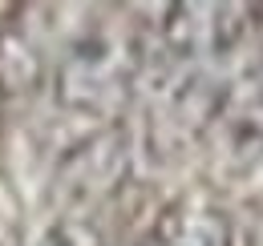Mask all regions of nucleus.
Wrapping results in <instances>:
<instances>
[{
    "label": "nucleus",
    "mask_w": 263,
    "mask_h": 246,
    "mask_svg": "<svg viewBox=\"0 0 263 246\" xmlns=\"http://www.w3.org/2000/svg\"><path fill=\"white\" fill-rule=\"evenodd\" d=\"M138 77H142V40L134 36V29L93 25L65 49L53 85L61 105L89 117H109L126 105Z\"/></svg>",
    "instance_id": "f257e3e1"
},
{
    "label": "nucleus",
    "mask_w": 263,
    "mask_h": 246,
    "mask_svg": "<svg viewBox=\"0 0 263 246\" xmlns=\"http://www.w3.org/2000/svg\"><path fill=\"white\" fill-rule=\"evenodd\" d=\"M247 4H215V0H186V4H166L158 16V40L174 61H215L227 57L243 40L251 25Z\"/></svg>",
    "instance_id": "f03ea898"
},
{
    "label": "nucleus",
    "mask_w": 263,
    "mask_h": 246,
    "mask_svg": "<svg viewBox=\"0 0 263 246\" xmlns=\"http://www.w3.org/2000/svg\"><path fill=\"white\" fill-rule=\"evenodd\" d=\"M211 129L231 157H239V161L263 157V65L243 69L215 97Z\"/></svg>",
    "instance_id": "7ed1b4c3"
},
{
    "label": "nucleus",
    "mask_w": 263,
    "mask_h": 246,
    "mask_svg": "<svg viewBox=\"0 0 263 246\" xmlns=\"http://www.w3.org/2000/svg\"><path fill=\"white\" fill-rule=\"evenodd\" d=\"M122 174H126V137L114 129L73 150V157L61 166V194L77 202H93L101 194H109Z\"/></svg>",
    "instance_id": "20e7f679"
},
{
    "label": "nucleus",
    "mask_w": 263,
    "mask_h": 246,
    "mask_svg": "<svg viewBox=\"0 0 263 246\" xmlns=\"http://www.w3.org/2000/svg\"><path fill=\"white\" fill-rule=\"evenodd\" d=\"M138 246H231V222L223 210L198 198H182L154 218Z\"/></svg>",
    "instance_id": "39448f33"
},
{
    "label": "nucleus",
    "mask_w": 263,
    "mask_h": 246,
    "mask_svg": "<svg viewBox=\"0 0 263 246\" xmlns=\"http://www.w3.org/2000/svg\"><path fill=\"white\" fill-rule=\"evenodd\" d=\"M36 246H105V238L81 218H61L36 238Z\"/></svg>",
    "instance_id": "423d86ee"
}]
</instances>
